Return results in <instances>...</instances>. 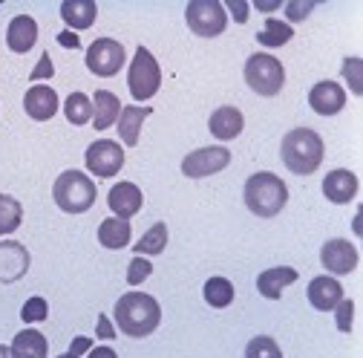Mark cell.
Here are the masks:
<instances>
[{
    "label": "cell",
    "mask_w": 363,
    "mask_h": 358,
    "mask_svg": "<svg viewBox=\"0 0 363 358\" xmlns=\"http://www.w3.org/2000/svg\"><path fill=\"white\" fill-rule=\"evenodd\" d=\"M113 318L118 324V330L130 338H147L150 332H156V327L162 324V306L153 295L145 292H127L116 300Z\"/></svg>",
    "instance_id": "obj_1"
},
{
    "label": "cell",
    "mask_w": 363,
    "mask_h": 358,
    "mask_svg": "<svg viewBox=\"0 0 363 358\" xmlns=\"http://www.w3.org/2000/svg\"><path fill=\"white\" fill-rule=\"evenodd\" d=\"M323 139L320 133H314L308 127H294L283 136V145H280V156H283V165L297 173V176H308L320 168L323 162Z\"/></svg>",
    "instance_id": "obj_2"
},
{
    "label": "cell",
    "mask_w": 363,
    "mask_h": 358,
    "mask_svg": "<svg viewBox=\"0 0 363 358\" xmlns=\"http://www.w3.org/2000/svg\"><path fill=\"white\" fill-rule=\"evenodd\" d=\"M289 202V188L286 183L271 173V170H259L254 176H248L245 183V205L251 214L257 217H277Z\"/></svg>",
    "instance_id": "obj_3"
},
{
    "label": "cell",
    "mask_w": 363,
    "mask_h": 358,
    "mask_svg": "<svg viewBox=\"0 0 363 358\" xmlns=\"http://www.w3.org/2000/svg\"><path fill=\"white\" fill-rule=\"evenodd\" d=\"M52 197H55V205L67 214H84L93 208L99 191L93 185V179L81 170H64L55 185H52Z\"/></svg>",
    "instance_id": "obj_4"
},
{
    "label": "cell",
    "mask_w": 363,
    "mask_h": 358,
    "mask_svg": "<svg viewBox=\"0 0 363 358\" xmlns=\"http://www.w3.org/2000/svg\"><path fill=\"white\" fill-rule=\"evenodd\" d=\"M245 84L259 96H277L286 84V70L271 53H254L245 61Z\"/></svg>",
    "instance_id": "obj_5"
},
{
    "label": "cell",
    "mask_w": 363,
    "mask_h": 358,
    "mask_svg": "<svg viewBox=\"0 0 363 358\" xmlns=\"http://www.w3.org/2000/svg\"><path fill=\"white\" fill-rule=\"evenodd\" d=\"M159 84H162V70H159L153 53L139 47V50H135V55H133L130 70H127L130 96L139 99V102H150L159 93Z\"/></svg>",
    "instance_id": "obj_6"
},
{
    "label": "cell",
    "mask_w": 363,
    "mask_h": 358,
    "mask_svg": "<svg viewBox=\"0 0 363 358\" xmlns=\"http://www.w3.org/2000/svg\"><path fill=\"white\" fill-rule=\"evenodd\" d=\"M185 21L199 38H216L228 26V15H225V6L219 0H191L185 9Z\"/></svg>",
    "instance_id": "obj_7"
},
{
    "label": "cell",
    "mask_w": 363,
    "mask_h": 358,
    "mask_svg": "<svg viewBox=\"0 0 363 358\" xmlns=\"http://www.w3.org/2000/svg\"><path fill=\"white\" fill-rule=\"evenodd\" d=\"M124 47L113 38H96L86 50V70L101 78H113L124 67Z\"/></svg>",
    "instance_id": "obj_8"
},
{
    "label": "cell",
    "mask_w": 363,
    "mask_h": 358,
    "mask_svg": "<svg viewBox=\"0 0 363 358\" xmlns=\"http://www.w3.org/2000/svg\"><path fill=\"white\" fill-rule=\"evenodd\" d=\"M84 162H86V170L99 176V179H110L121 170L124 165V148L113 139H99L86 148L84 153Z\"/></svg>",
    "instance_id": "obj_9"
},
{
    "label": "cell",
    "mask_w": 363,
    "mask_h": 358,
    "mask_svg": "<svg viewBox=\"0 0 363 358\" xmlns=\"http://www.w3.org/2000/svg\"><path fill=\"white\" fill-rule=\"evenodd\" d=\"M228 165H231V151L222 145H213V148H199V151L188 153L182 159V173L188 179H202V176L225 170Z\"/></svg>",
    "instance_id": "obj_10"
},
{
    "label": "cell",
    "mask_w": 363,
    "mask_h": 358,
    "mask_svg": "<svg viewBox=\"0 0 363 358\" xmlns=\"http://www.w3.org/2000/svg\"><path fill=\"white\" fill-rule=\"evenodd\" d=\"M357 260H360L357 249L349 240H343V237L326 240L323 249H320V263L326 266V272H332V275H349V272H354Z\"/></svg>",
    "instance_id": "obj_11"
},
{
    "label": "cell",
    "mask_w": 363,
    "mask_h": 358,
    "mask_svg": "<svg viewBox=\"0 0 363 358\" xmlns=\"http://www.w3.org/2000/svg\"><path fill=\"white\" fill-rule=\"evenodd\" d=\"M29 272V251L18 240H4L0 243V281L15 283Z\"/></svg>",
    "instance_id": "obj_12"
},
{
    "label": "cell",
    "mask_w": 363,
    "mask_h": 358,
    "mask_svg": "<svg viewBox=\"0 0 363 358\" xmlns=\"http://www.w3.org/2000/svg\"><path fill=\"white\" fill-rule=\"evenodd\" d=\"M346 104V93L337 81H317L308 93V107L320 116H337Z\"/></svg>",
    "instance_id": "obj_13"
},
{
    "label": "cell",
    "mask_w": 363,
    "mask_h": 358,
    "mask_svg": "<svg viewBox=\"0 0 363 358\" xmlns=\"http://www.w3.org/2000/svg\"><path fill=\"white\" fill-rule=\"evenodd\" d=\"M107 205L118 219H130L133 214H139L145 205V194L135 183H118L107 194Z\"/></svg>",
    "instance_id": "obj_14"
},
{
    "label": "cell",
    "mask_w": 363,
    "mask_h": 358,
    "mask_svg": "<svg viewBox=\"0 0 363 358\" xmlns=\"http://www.w3.org/2000/svg\"><path fill=\"white\" fill-rule=\"evenodd\" d=\"M23 110L35 121H47L58 113V93L47 84H35V87L26 90V96H23Z\"/></svg>",
    "instance_id": "obj_15"
},
{
    "label": "cell",
    "mask_w": 363,
    "mask_h": 358,
    "mask_svg": "<svg viewBox=\"0 0 363 358\" xmlns=\"http://www.w3.org/2000/svg\"><path fill=\"white\" fill-rule=\"evenodd\" d=\"M357 188H360L357 176H354L352 170H346V168L329 170L326 179H323V197H326L329 202H337V205L352 202V200L357 197Z\"/></svg>",
    "instance_id": "obj_16"
},
{
    "label": "cell",
    "mask_w": 363,
    "mask_h": 358,
    "mask_svg": "<svg viewBox=\"0 0 363 358\" xmlns=\"http://www.w3.org/2000/svg\"><path fill=\"white\" fill-rule=\"evenodd\" d=\"M147 116H150V107H139V104H127V107H121L116 127H118V139H121L127 148H135V145H139L142 124H145Z\"/></svg>",
    "instance_id": "obj_17"
},
{
    "label": "cell",
    "mask_w": 363,
    "mask_h": 358,
    "mask_svg": "<svg viewBox=\"0 0 363 358\" xmlns=\"http://www.w3.org/2000/svg\"><path fill=\"white\" fill-rule=\"evenodd\" d=\"M297 278H300L297 268H291V266H274V268H265V272L257 278V289H259L262 298L277 300L283 295V289L291 286Z\"/></svg>",
    "instance_id": "obj_18"
},
{
    "label": "cell",
    "mask_w": 363,
    "mask_h": 358,
    "mask_svg": "<svg viewBox=\"0 0 363 358\" xmlns=\"http://www.w3.org/2000/svg\"><path fill=\"white\" fill-rule=\"evenodd\" d=\"M242 127H245V119H242V113L237 107H219L208 119V130L213 133V139H222V142L237 139L242 133Z\"/></svg>",
    "instance_id": "obj_19"
},
{
    "label": "cell",
    "mask_w": 363,
    "mask_h": 358,
    "mask_svg": "<svg viewBox=\"0 0 363 358\" xmlns=\"http://www.w3.org/2000/svg\"><path fill=\"white\" fill-rule=\"evenodd\" d=\"M6 43L12 53H29L38 43V23L32 15H18L12 18L9 29H6Z\"/></svg>",
    "instance_id": "obj_20"
},
{
    "label": "cell",
    "mask_w": 363,
    "mask_h": 358,
    "mask_svg": "<svg viewBox=\"0 0 363 358\" xmlns=\"http://www.w3.org/2000/svg\"><path fill=\"white\" fill-rule=\"evenodd\" d=\"M340 298H343V286H340L335 278H329V275L314 278V281L308 283V303H311L314 309L329 312V309L337 306Z\"/></svg>",
    "instance_id": "obj_21"
},
{
    "label": "cell",
    "mask_w": 363,
    "mask_h": 358,
    "mask_svg": "<svg viewBox=\"0 0 363 358\" xmlns=\"http://www.w3.org/2000/svg\"><path fill=\"white\" fill-rule=\"evenodd\" d=\"M96 15H99L96 0H64V4H61V18L75 32L93 26L96 23Z\"/></svg>",
    "instance_id": "obj_22"
},
{
    "label": "cell",
    "mask_w": 363,
    "mask_h": 358,
    "mask_svg": "<svg viewBox=\"0 0 363 358\" xmlns=\"http://www.w3.org/2000/svg\"><path fill=\"white\" fill-rule=\"evenodd\" d=\"M9 349H12V358H47L50 344H47V335L38 330H21L9 344Z\"/></svg>",
    "instance_id": "obj_23"
},
{
    "label": "cell",
    "mask_w": 363,
    "mask_h": 358,
    "mask_svg": "<svg viewBox=\"0 0 363 358\" xmlns=\"http://www.w3.org/2000/svg\"><path fill=\"white\" fill-rule=\"evenodd\" d=\"M118 113H121L118 96L110 93V90H99L96 99H93V124H96V130H110L118 121Z\"/></svg>",
    "instance_id": "obj_24"
},
{
    "label": "cell",
    "mask_w": 363,
    "mask_h": 358,
    "mask_svg": "<svg viewBox=\"0 0 363 358\" xmlns=\"http://www.w3.org/2000/svg\"><path fill=\"white\" fill-rule=\"evenodd\" d=\"M133 237L130 219H118V217H107L99 226V243L104 249H124Z\"/></svg>",
    "instance_id": "obj_25"
},
{
    "label": "cell",
    "mask_w": 363,
    "mask_h": 358,
    "mask_svg": "<svg viewBox=\"0 0 363 358\" xmlns=\"http://www.w3.org/2000/svg\"><path fill=\"white\" fill-rule=\"evenodd\" d=\"M294 38V26H289V23H283V21H277V18H268L265 21V26L259 29V35H257V43L259 47H283V43H289Z\"/></svg>",
    "instance_id": "obj_26"
},
{
    "label": "cell",
    "mask_w": 363,
    "mask_h": 358,
    "mask_svg": "<svg viewBox=\"0 0 363 358\" xmlns=\"http://www.w3.org/2000/svg\"><path fill=\"white\" fill-rule=\"evenodd\" d=\"M202 292H205V300L213 309H225V306H231V300H234V283L228 278H208Z\"/></svg>",
    "instance_id": "obj_27"
},
{
    "label": "cell",
    "mask_w": 363,
    "mask_h": 358,
    "mask_svg": "<svg viewBox=\"0 0 363 358\" xmlns=\"http://www.w3.org/2000/svg\"><path fill=\"white\" fill-rule=\"evenodd\" d=\"M64 113H67V119L75 124V127H81V124H86V121H93V102H89L84 93H69L67 96V102H64Z\"/></svg>",
    "instance_id": "obj_28"
},
{
    "label": "cell",
    "mask_w": 363,
    "mask_h": 358,
    "mask_svg": "<svg viewBox=\"0 0 363 358\" xmlns=\"http://www.w3.org/2000/svg\"><path fill=\"white\" fill-rule=\"evenodd\" d=\"M164 246H167V226H164V222H156V226L150 232H145V237L133 246V254H139V257H145V254H162Z\"/></svg>",
    "instance_id": "obj_29"
},
{
    "label": "cell",
    "mask_w": 363,
    "mask_h": 358,
    "mask_svg": "<svg viewBox=\"0 0 363 358\" xmlns=\"http://www.w3.org/2000/svg\"><path fill=\"white\" fill-rule=\"evenodd\" d=\"M21 219H23V208L15 197L9 194H0V234H12L18 232L21 226Z\"/></svg>",
    "instance_id": "obj_30"
},
{
    "label": "cell",
    "mask_w": 363,
    "mask_h": 358,
    "mask_svg": "<svg viewBox=\"0 0 363 358\" xmlns=\"http://www.w3.org/2000/svg\"><path fill=\"white\" fill-rule=\"evenodd\" d=\"M245 358H283V349L271 335H257L245 347Z\"/></svg>",
    "instance_id": "obj_31"
},
{
    "label": "cell",
    "mask_w": 363,
    "mask_h": 358,
    "mask_svg": "<svg viewBox=\"0 0 363 358\" xmlns=\"http://www.w3.org/2000/svg\"><path fill=\"white\" fill-rule=\"evenodd\" d=\"M47 315H50V303L43 300L40 295L29 298L23 303V309H21V321L23 324H40V321H47Z\"/></svg>",
    "instance_id": "obj_32"
},
{
    "label": "cell",
    "mask_w": 363,
    "mask_h": 358,
    "mask_svg": "<svg viewBox=\"0 0 363 358\" xmlns=\"http://www.w3.org/2000/svg\"><path fill=\"white\" fill-rule=\"evenodd\" d=\"M150 275H153V263H150L147 257L135 254V257L130 260V266H127V283H130V286H139V283H145Z\"/></svg>",
    "instance_id": "obj_33"
},
{
    "label": "cell",
    "mask_w": 363,
    "mask_h": 358,
    "mask_svg": "<svg viewBox=\"0 0 363 358\" xmlns=\"http://www.w3.org/2000/svg\"><path fill=\"white\" fill-rule=\"evenodd\" d=\"M335 321H337V330L340 332H352V321H354V300H346L340 298L337 306H335Z\"/></svg>",
    "instance_id": "obj_34"
},
{
    "label": "cell",
    "mask_w": 363,
    "mask_h": 358,
    "mask_svg": "<svg viewBox=\"0 0 363 358\" xmlns=\"http://www.w3.org/2000/svg\"><path fill=\"white\" fill-rule=\"evenodd\" d=\"M314 6H317V0H289V4H286L289 26L297 23V21H303V18H308L314 12Z\"/></svg>",
    "instance_id": "obj_35"
},
{
    "label": "cell",
    "mask_w": 363,
    "mask_h": 358,
    "mask_svg": "<svg viewBox=\"0 0 363 358\" xmlns=\"http://www.w3.org/2000/svg\"><path fill=\"white\" fill-rule=\"evenodd\" d=\"M343 75L352 84V93L360 96V58H346L343 61Z\"/></svg>",
    "instance_id": "obj_36"
},
{
    "label": "cell",
    "mask_w": 363,
    "mask_h": 358,
    "mask_svg": "<svg viewBox=\"0 0 363 358\" xmlns=\"http://www.w3.org/2000/svg\"><path fill=\"white\" fill-rule=\"evenodd\" d=\"M55 70H52V58L47 55V53H43L40 55V61H38V67L32 70V81H38V78H47V75H52Z\"/></svg>",
    "instance_id": "obj_37"
},
{
    "label": "cell",
    "mask_w": 363,
    "mask_h": 358,
    "mask_svg": "<svg viewBox=\"0 0 363 358\" xmlns=\"http://www.w3.org/2000/svg\"><path fill=\"white\" fill-rule=\"evenodd\" d=\"M228 9L237 18V23H245L248 21V4H245V0H228Z\"/></svg>",
    "instance_id": "obj_38"
},
{
    "label": "cell",
    "mask_w": 363,
    "mask_h": 358,
    "mask_svg": "<svg viewBox=\"0 0 363 358\" xmlns=\"http://www.w3.org/2000/svg\"><path fill=\"white\" fill-rule=\"evenodd\" d=\"M89 347H93V341H89V338H84V335H81V338H75V341L69 344V349H67V352H72V355H81V352H86Z\"/></svg>",
    "instance_id": "obj_39"
},
{
    "label": "cell",
    "mask_w": 363,
    "mask_h": 358,
    "mask_svg": "<svg viewBox=\"0 0 363 358\" xmlns=\"http://www.w3.org/2000/svg\"><path fill=\"white\" fill-rule=\"evenodd\" d=\"M113 335H116V330L110 327V318L107 315H99V338H107L110 341Z\"/></svg>",
    "instance_id": "obj_40"
},
{
    "label": "cell",
    "mask_w": 363,
    "mask_h": 358,
    "mask_svg": "<svg viewBox=\"0 0 363 358\" xmlns=\"http://www.w3.org/2000/svg\"><path fill=\"white\" fill-rule=\"evenodd\" d=\"M86 358H118V352L113 347H93Z\"/></svg>",
    "instance_id": "obj_41"
},
{
    "label": "cell",
    "mask_w": 363,
    "mask_h": 358,
    "mask_svg": "<svg viewBox=\"0 0 363 358\" xmlns=\"http://www.w3.org/2000/svg\"><path fill=\"white\" fill-rule=\"evenodd\" d=\"M259 12H274V9H280L283 6V0H257L254 4Z\"/></svg>",
    "instance_id": "obj_42"
},
{
    "label": "cell",
    "mask_w": 363,
    "mask_h": 358,
    "mask_svg": "<svg viewBox=\"0 0 363 358\" xmlns=\"http://www.w3.org/2000/svg\"><path fill=\"white\" fill-rule=\"evenodd\" d=\"M58 40H61V43H67V47H81V43H78V35H69V32H61V35H58Z\"/></svg>",
    "instance_id": "obj_43"
},
{
    "label": "cell",
    "mask_w": 363,
    "mask_h": 358,
    "mask_svg": "<svg viewBox=\"0 0 363 358\" xmlns=\"http://www.w3.org/2000/svg\"><path fill=\"white\" fill-rule=\"evenodd\" d=\"M0 358H12V349L6 344H0Z\"/></svg>",
    "instance_id": "obj_44"
},
{
    "label": "cell",
    "mask_w": 363,
    "mask_h": 358,
    "mask_svg": "<svg viewBox=\"0 0 363 358\" xmlns=\"http://www.w3.org/2000/svg\"><path fill=\"white\" fill-rule=\"evenodd\" d=\"M55 358H78V355H72V352H61V355H55Z\"/></svg>",
    "instance_id": "obj_45"
}]
</instances>
